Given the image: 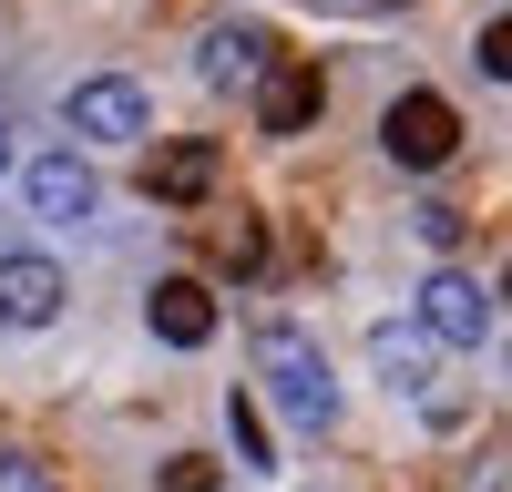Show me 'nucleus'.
I'll list each match as a JSON object with an SVG mask.
<instances>
[{
  "instance_id": "nucleus-1",
  "label": "nucleus",
  "mask_w": 512,
  "mask_h": 492,
  "mask_svg": "<svg viewBox=\"0 0 512 492\" xmlns=\"http://www.w3.org/2000/svg\"><path fill=\"white\" fill-rule=\"evenodd\" d=\"M256 369H267V390H277V410H287V421H308V431H328V421H338V380H328V349H318L297 318L256 328Z\"/></svg>"
},
{
  "instance_id": "nucleus-2",
  "label": "nucleus",
  "mask_w": 512,
  "mask_h": 492,
  "mask_svg": "<svg viewBox=\"0 0 512 492\" xmlns=\"http://www.w3.org/2000/svg\"><path fill=\"white\" fill-rule=\"evenodd\" d=\"M379 144H390V164H410V175H431V164L461 154V113L441 93H400L390 113H379Z\"/></svg>"
},
{
  "instance_id": "nucleus-3",
  "label": "nucleus",
  "mask_w": 512,
  "mask_h": 492,
  "mask_svg": "<svg viewBox=\"0 0 512 492\" xmlns=\"http://www.w3.org/2000/svg\"><path fill=\"white\" fill-rule=\"evenodd\" d=\"M420 339H441V349H482L492 339V298L461 267H431V287H420Z\"/></svg>"
},
{
  "instance_id": "nucleus-4",
  "label": "nucleus",
  "mask_w": 512,
  "mask_h": 492,
  "mask_svg": "<svg viewBox=\"0 0 512 492\" xmlns=\"http://www.w3.org/2000/svg\"><path fill=\"white\" fill-rule=\"evenodd\" d=\"M72 134L82 144H134L144 134V93H134V82H123V72H103V82H72Z\"/></svg>"
},
{
  "instance_id": "nucleus-5",
  "label": "nucleus",
  "mask_w": 512,
  "mask_h": 492,
  "mask_svg": "<svg viewBox=\"0 0 512 492\" xmlns=\"http://www.w3.org/2000/svg\"><path fill=\"white\" fill-rule=\"evenodd\" d=\"M216 175H226V154L205 144V134H185V144H154L144 195H154V205H205V195H216Z\"/></svg>"
},
{
  "instance_id": "nucleus-6",
  "label": "nucleus",
  "mask_w": 512,
  "mask_h": 492,
  "mask_svg": "<svg viewBox=\"0 0 512 492\" xmlns=\"http://www.w3.org/2000/svg\"><path fill=\"white\" fill-rule=\"evenodd\" d=\"M318 103H328V72L318 62H277L267 82H256V123H267V134H308Z\"/></svg>"
},
{
  "instance_id": "nucleus-7",
  "label": "nucleus",
  "mask_w": 512,
  "mask_h": 492,
  "mask_svg": "<svg viewBox=\"0 0 512 492\" xmlns=\"http://www.w3.org/2000/svg\"><path fill=\"white\" fill-rule=\"evenodd\" d=\"M62 298H72V287H62L52 257H0V318H11V328H52Z\"/></svg>"
},
{
  "instance_id": "nucleus-8",
  "label": "nucleus",
  "mask_w": 512,
  "mask_h": 492,
  "mask_svg": "<svg viewBox=\"0 0 512 492\" xmlns=\"http://www.w3.org/2000/svg\"><path fill=\"white\" fill-rule=\"evenodd\" d=\"M21 185H31V216H52V226L93 216V195H103V185H93V164H82V154H41L31 175H21Z\"/></svg>"
},
{
  "instance_id": "nucleus-9",
  "label": "nucleus",
  "mask_w": 512,
  "mask_h": 492,
  "mask_svg": "<svg viewBox=\"0 0 512 492\" xmlns=\"http://www.w3.org/2000/svg\"><path fill=\"white\" fill-rule=\"evenodd\" d=\"M267 72H277V41L256 31V21L205 31V82H216V93H236V82H267Z\"/></svg>"
},
{
  "instance_id": "nucleus-10",
  "label": "nucleus",
  "mask_w": 512,
  "mask_h": 492,
  "mask_svg": "<svg viewBox=\"0 0 512 492\" xmlns=\"http://www.w3.org/2000/svg\"><path fill=\"white\" fill-rule=\"evenodd\" d=\"M144 308H154V339L164 349H205V339H216V298H205L195 277H164Z\"/></svg>"
},
{
  "instance_id": "nucleus-11",
  "label": "nucleus",
  "mask_w": 512,
  "mask_h": 492,
  "mask_svg": "<svg viewBox=\"0 0 512 492\" xmlns=\"http://www.w3.org/2000/svg\"><path fill=\"white\" fill-rule=\"evenodd\" d=\"M369 359H379L390 390H431V339L420 328H369Z\"/></svg>"
},
{
  "instance_id": "nucleus-12",
  "label": "nucleus",
  "mask_w": 512,
  "mask_h": 492,
  "mask_svg": "<svg viewBox=\"0 0 512 492\" xmlns=\"http://www.w3.org/2000/svg\"><path fill=\"white\" fill-rule=\"evenodd\" d=\"M205 246H216V267H236V277H256V267H267V226H256V216L205 226Z\"/></svg>"
},
{
  "instance_id": "nucleus-13",
  "label": "nucleus",
  "mask_w": 512,
  "mask_h": 492,
  "mask_svg": "<svg viewBox=\"0 0 512 492\" xmlns=\"http://www.w3.org/2000/svg\"><path fill=\"white\" fill-rule=\"evenodd\" d=\"M226 431H236V462H256V472H267V410H256L246 390H226Z\"/></svg>"
},
{
  "instance_id": "nucleus-14",
  "label": "nucleus",
  "mask_w": 512,
  "mask_h": 492,
  "mask_svg": "<svg viewBox=\"0 0 512 492\" xmlns=\"http://www.w3.org/2000/svg\"><path fill=\"white\" fill-rule=\"evenodd\" d=\"M472 62H482L492 82H512V11H502V21H482V41H472Z\"/></svg>"
},
{
  "instance_id": "nucleus-15",
  "label": "nucleus",
  "mask_w": 512,
  "mask_h": 492,
  "mask_svg": "<svg viewBox=\"0 0 512 492\" xmlns=\"http://www.w3.org/2000/svg\"><path fill=\"white\" fill-rule=\"evenodd\" d=\"M154 492H216V462H164Z\"/></svg>"
},
{
  "instance_id": "nucleus-16",
  "label": "nucleus",
  "mask_w": 512,
  "mask_h": 492,
  "mask_svg": "<svg viewBox=\"0 0 512 492\" xmlns=\"http://www.w3.org/2000/svg\"><path fill=\"white\" fill-rule=\"evenodd\" d=\"M461 226H472L461 205H420V236H431V246H461Z\"/></svg>"
},
{
  "instance_id": "nucleus-17",
  "label": "nucleus",
  "mask_w": 512,
  "mask_h": 492,
  "mask_svg": "<svg viewBox=\"0 0 512 492\" xmlns=\"http://www.w3.org/2000/svg\"><path fill=\"white\" fill-rule=\"evenodd\" d=\"M0 492H52V472L21 462V451H0Z\"/></svg>"
},
{
  "instance_id": "nucleus-18",
  "label": "nucleus",
  "mask_w": 512,
  "mask_h": 492,
  "mask_svg": "<svg viewBox=\"0 0 512 492\" xmlns=\"http://www.w3.org/2000/svg\"><path fill=\"white\" fill-rule=\"evenodd\" d=\"M0 164H11V123H0Z\"/></svg>"
},
{
  "instance_id": "nucleus-19",
  "label": "nucleus",
  "mask_w": 512,
  "mask_h": 492,
  "mask_svg": "<svg viewBox=\"0 0 512 492\" xmlns=\"http://www.w3.org/2000/svg\"><path fill=\"white\" fill-rule=\"evenodd\" d=\"M502 298H512V267H502Z\"/></svg>"
}]
</instances>
